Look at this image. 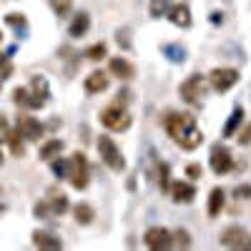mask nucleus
<instances>
[{
  "label": "nucleus",
  "mask_w": 251,
  "mask_h": 251,
  "mask_svg": "<svg viewBox=\"0 0 251 251\" xmlns=\"http://www.w3.org/2000/svg\"><path fill=\"white\" fill-rule=\"evenodd\" d=\"M163 126H166V133L171 136V141L178 143L186 151H196L203 143V133L199 128L196 118L188 113H166Z\"/></svg>",
  "instance_id": "obj_1"
},
{
  "label": "nucleus",
  "mask_w": 251,
  "mask_h": 251,
  "mask_svg": "<svg viewBox=\"0 0 251 251\" xmlns=\"http://www.w3.org/2000/svg\"><path fill=\"white\" fill-rule=\"evenodd\" d=\"M13 100L18 103V106H23V108H43L46 100H48V83H46V78L35 75L28 88H15L13 91Z\"/></svg>",
  "instance_id": "obj_2"
},
{
  "label": "nucleus",
  "mask_w": 251,
  "mask_h": 251,
  "mask_svg": "<svg viewBox=\"0 0 251 251\" xmlns=\"http://www.w3.org/2000/svg\"><path fill=\"white\" fill-rule=\"evenodd\" d=\"M68 181L75 191H83V188L91 183V166H88V158L80 151H75L68 158Z\"/></svg>",
  "instance_id": "obj_3"
},
{
  "label": "nucleus",
  "mask_w": 251,
  "mask_h": 251,
  "mask_svg": "<svg viewBox=\"0 0 251 251\" xmlns=\"http://www.w3.org/2000/svg\"><path fill=\"white\" fill-rule=\"evenodd\" d=\"M98 153L111 171H116V174L126 171V158H123L121 149L116 146V141L111 136H98Z\"/></svg>",
  "instance_id": "obj_4"
},
{
  "label": "nucleus",
  "mask_w": 251,
  "mask_h": 251,
  "mask_svg": "<svg viewBox=\"0 0 251 251\" xmlns=\"http://www.w3.org/2000/svg\"><path fill=\"white\" fill-rule=\"evenodd\" d=\"M100 123L106 126L108 131H128L131 113L126 111V106H121V103H113V106H106L100 111Z\"/></svg>",
  "instance_id": "obj_5"
},
{
  "label": "nucleus",
  "mask_w": 251,
  "mask_h": 251,
  "mask_svg": "<svg viewBox=\"0 0 251 251\" xmlns=\"http://www.w3.org/2000/svg\"><path fill=\"white\" fill-rule=\"evenodd\" d=\"M178 91H181V98L188 103V106H201V100L206 96V80H203V75L194 73L181 83Z\"/></svg>",
  "instance_id": "obj_6"
},
{
  "label": "nucleus",
  "mask_w": 251,
  "mask_h": 251,
  "mask_svg": "<svg viewBox=\"0 0 251 251\" xmlns=\"http://www.w3.org/2000/svg\"><path fill=\"white\" fill-rule=\"evenodd\" d=\"M239 83V71L236 68H214L208 73V86H211L216 93H226L231 91Z\"/></svg>",
  "instance_id": "obj_7"
},
{
  "label": "nucleus",
  "mask_w": 251,
  "mask_h": 251,
  "mask_svg": "<svg viewBox=\"0 0 251 251\" xmlns=\"http://www.w3.org/2000/svg\"><path fill=\"white\" fill-rule=\"evenodd\" d=\"M211 171L216 174V176H226L228 171L234 169V156H231V151L226 149V146H221V143H216L214 149H211Z\"/></svg>",
  "instance_id": "obj_8"
},
{
  "label": "nucleus",
  "mask_w": 251,
  "mask_h": 251,
  "mask_svg": "<svg viewBox=\"0 0 251 251\" xmlns=\"http://www.w3.org/2000/svg\"><path fill=\"white\" fill-rule=\"evenodd\" d=\"M143 244L149 246V249H153V251L171 249V246H174V236H171L169 228H163V226H153V228H149V231H146Z\"/></svg>",
  "instance_id": "obj_9"
},
{
  "label": "nucleus",
  "mask_w": 251,
  "mask_h": 251,
  "mask_svg": "<svg viewBox=\"0 0 251 251\" xmlns=\"http://www.w3.org/2000/svg\"><path fill=\"white\" fill-rule=\"evenodd\" d=\"M18 133L25 141H40L43 126H40V121H35L33 116H18Z\"/></svg>",
  "instance_id": "obj_10"
},
{
  "label": "nucleus",
  "mask_w": 251,
  "mask_h": 251,
  "mask_svg": "<svg viewBox=\"0 0 251 251\" xmlns=\"http://www.w3.org/2000/svg\"><path fill=\"white\" fill-rule=\"evenodd\" d=\"M246 241H249V236L241 226H228L219 236V244L226 246V249H241V246H246Z\"/></svg>",
  "instance_id": "obj_11"
},
{
  "label": "nucleus",
  "mask_w": 251,
  "mask_h": 251,
  "mask_svg": "<svg viewBox=\"0 0 251 251\" xmlns=\"http://www.w3.org/2000/svg\"><path fill=\"white\" fill-rule=\"evenodd\" d=\"M169 194L176 203H191L194 196H196V188L191 183H186V181H174L169 186Z\"/></svg>",
  "instance_id": "obj_12"
},
{
  "label": "nucleus",
  "mask_w": 251,
  "mask_h": 251,
  "mask_svg": "<svg viewBox=\"0 0 251 251\" xmlns=\"http://www.w3.org/2000/svg\"><path fill=\"white\" fill-rule=\"evenodd\" d=\"M108 73H103V71H93L91 75H86V80H83V88H86V93H103L108 88Z\"/></svg>",
  "instance_id": "obj_13"
},
{
  "label": "nucleus",
  "mask_w": 251,
  "mask_h": 251,
  "mask_svg": "<svg viewBox=\"0 0 251 251\" xmlns=\"http://www.w3.org/2000/svg\"><path fill=\"white\" fill-rule=\"evenodd\" d=\"M108 71L113 75H118L121 80H131L136 75V68H133V63L131 60H126V58H111L108 63Z\"/></svg>",
  "instance_id": "obj_14"
},
{
  "label": "nucleus",
  "mask_w": 251,
  "mask_h": 251,
  "mask_svg": "<svg viewBox=\"0 0 251 251\" xmlns=\"http://www.w3.org/2000/svg\"><path fill=\"white\" fill-rule=\"evenodd\" d=\"M169 20L174 25H178V28H188L191 25V10H188L186 3L174 5V8H169Z\"/></svg>",
  "instance_id": "obj_15"
},
{
  "label": "nucleus",
  "mask_w": 251,
  "mask_h": 251,
  "mask_svg": "<svg viewBox=\"0 0 251 251\" xmlns=\"http://www.w3.org/2000/svg\"><path fill=\"white\" fill-rule=\"evenodd\" d=\"M88 28H91L88 13H75L73 23H71V28H68V35H71V38H83V35L88 33Z\"/></svg>",
  "instance_id": "obj_16"
},
{
  "label": "nucleus",
  "mask_w": 251,
  "mask_h": 251,
  "mask_svg": "<svg viewBox=\"0 0 251 251\" xmlns=\"http://www.w3.org/2000/svg\"><path fill=\"white\" fill-rule=\"evenodd\" d=\"M33 246L38 249H63V241L48 231H35L33 234Z\"/></svg>",
  "instance_id": "obj_17"
},
{
  "label": "nucleus",
  "mask_w": 251,
  "mask_h": 251,
  "mask_svg": "<svg viewBox=\"0 0 251 251\" xmlns=\"http://www.w3.org/2000/svg\"><path fill=\"white\" fill-rule=\"evenodd\" d=\"M60 151H63V141L60 138H50V141H46L43 146H40V158L43 161H53V158H58L60 156Z\"/></svg>",
  "instance_id": "obj_18"
},
{
  "label": "nucleus",
  "mask_w": 251,
  "mask_h": 251,
  "mask_svg": "<svg viewBox=\"0 0 251 251\" xmlns=\"http://www.w3.org/2000/svg\"><path fill=\"white\" fill-rule=\"evenodd\" d=\"M224 201H226L224 199V188H219V186L211 188V194H208V216H211V219L219 216L221 208H224Z\"/></svg>",
  "instance_id": "obj_19"
},
{
  "label": "nucleus",
  "mask_w": 251,
  "mask_h": 251,
  "mask_svg": "<svg viewBox=\"0 0 251 251\" xmlns=\"http://www.w3.org/2000/svg\"><path fill=\"white\" fill-rule=\"evenodd\" d=\"M241 123H244V108L239 106V108H234L231 118H228V123L224 126V138H231V136H236V131L241 128Z\"/></svg>",
  "instance_id": "obj_20"
},
{
  "label": "nucleus",
  "mask_w": 251,
  "mask_h": 251,
  "mask_svg": "<svg viewBox=\"0 0 251 251\" xmlns=\"http://www.w3.org/2000/svg\"><path fill=\"white\" fill-rule=\"evenodd\" d=\"M73 216H75V221H78L80 226H88V224L93 221L96 211H93L91 203H75V206H73Z\"/></svg>",
  "instance_id": "obj_21"
},
{
  "label": "nucleus",
  "mask_w": 251,
  "mask_h": 251,
  "mask_svg": "<svg viewBox=\"0 0 251 251\" xmlns=\"http://www.w3.org/2000/svg\"><path fill=\"white\" fill-rule=\"evenodd\" d=\"M46 206H48V216H63L68 211V199L66 196H53L50 201H46Z\"/></svg>",
  "instance_id": "obj_22"
},
{
  "label": "nucleus",
  "mask_w": 251,
  "mask_h": 251,
  "mask_svg": "<svg viewBox=\"0 0 251 251\" xmlns=\"http://www.w3.org/2000/svg\"><path fill=\"white\" fill-rule=\"evenodd\" d=\"M5 138H8V143H10V151H13V156H23L25 153V143H23V138H20V133L18 131H8L5 133Z\"/></svg>",
  "instance_id": "obj_23"
},
{
  "label": "nucleus",
  "mask_w": 251,
  "mask_h": 251,
  "mask_svg": "<svg viewBox=\"0 0 251 251\" xmlns=\"http://www.w3.org/2000/svg\"><path fill=\"white\" fill-rule=\"evenodd\" d=\"M106 53H108L106 43H96V46H91V48L86 50V58H88V60H103V58H106Z\"/></svg>",
  "instance_id": "obj_24"
},
{
  "label": "nucleus",
  "mask_w": 251,
  "mask_h": 251,
  "mask_svg": "<svg viewBox=\"0 0 251 251\" xmlns=\"http://www.w3.org/2000/svg\"><path fill=\"white\" fill-rule=\"evenodd\" d=\"M169 13V0H151V15L153 18H161Z\"/></svg>",
  "instance_id": "obj_25"
},
{
  "label": "nucleus",
  "mask_w": 251,
  "mask_h": 251,
  "mask_svg": "<svg viewBox=\"0 0 251 251\" xmlns=\"http://www.w3.org/2000/svg\"><path fill=\"white\" fill-rule=\"evenodd\" d=\"M171 236H174V246H183V249L191 246V239H188V234L183 231V228H176V231H171Z\"/></svg>",
  "instance_id": "obj_26"
},
{
  "label": "nucleus",
  "mask_w": 251,
  "mask_h": 251,
  "mask_svg": "<svg viewBox=\"0 0 251 251\" xmlns=\"http://www.w3.org/2000/svg\"><path fill=\"white\" fill-rule=\"evenodd\" d=\"M163 53H169V58L174 60V63H183V48H178V46H163Z\"/></svg>",
  "instance_id": "obj_27"
},
{
  "label": "nucleus",
  "mask_w": 251,
  "mask_h": 251,
  "mask_svg": "<svg viewBox=\"0 0 251 251\" xmlns=\"http://www.w3.org/2000/svg\"><path fill=\"white\" fill-rule=\"evenodd\" d=\"M50 5H53V10H55L58 15H68L73 0H50Z\"/></svg>",
  "instance_id": "obj_28"
},
{
  "label": "nucleus",
  "mask_w": 251,
  "mask_h": 251,
  "mask_svg": "<svg viewBox=\"0 0 251 251\" xmlns=\"http://www.w3.org/2000/svg\"><path fill=\"white\" fill-rule=\"evenodd\" d=\"M158 183H161V188H163V191H169V166H166V163H161L158 166Z\"/></svg>",
  "instance_id": "obj_29"
},
{
  "label": "nucleus",
  "mask_w": 251,
  "mask_h": 251,
  "mask_svg": "<svg viewBox=\"0 0 251 251\" xmlns=\"http://www.w3.org/2000/svg\"><path fill=\"white\" fill-rule=\"evenodd\" d=\"M186 176L191 178V181H199V178L203 176V169H201L199 163H188V166H186Z\"/></svg>",
  "instance_id": "obj_30"
},
{
  "label": "nucleus",
  "mask_w": 251,
  "mask_h": 251,
  "mask_svg": "<svg viewBox=\"0 0 251 251\" xmlns=\"http://www.w3.org/2000/svg\"><path fill=\"white\" fill-rule=\"evenodd\" d=\"M236 138H239V143H241V146H249V143H251V123H246V126H244V131H241V128L236 131Z\"/></svg>",
  "instance_id": "obj_31"
},
{
  "label": "nucleus",
  "mask_w": 251,
  "mask_h": 251,
  "mask_svg": "<svg viewBox=\"0 0 251 251\" xmlns=\"http://www.w3.org/2000/svg\"><path fill=\"white\" fill-rule=\"evenodd\" d=\"M53 171L60 178H68V161H53Z\"/></svg>",
  "instance_id": "obj_32"
},
{
  "label": "nucleus",
  "mask_w": 251,
  "mask_h": 251,
  "mask_svg": "<svg viewBox=\"0 0 251 251\" xmlns=\"http://www.w3.org/2000/svg\"><path fill=\"white\" fill-rule=\"evenodd\" d=\"M234 194H236V199H251V183H244V186H239Z\"/></svg>",
  "instance_id": "obj_33"
},
{
  "label": "nucleus",
  "mask_w": 251,
  "mask_h": 251,
  "mask_svg": "<svg viewBox=\"0 0 251 251\" xmlns=\"http://www.w3.org/2000/svg\"><path fill=\"white\" fill-rule=\"evenodd\" d=\"M3 211H5V206H3V203H0V214H3Z\"/></svg>",
  "instance_id": "obj_34"
},
{
  "label": "nucleus",
  "mask_w": 251,
  "mask_h": 251,
  "mask_svg": "<svg viewBox=\"0 0 251 251\" xmlns=\"http://www.w3.org/2000/svg\"><path fill=\"white\" fill-rule=\"evenodd\" d=\"M0 163H3V156H0Z\"/></svg>",
  "instance_id": "obj_35"
}]
</instances>
